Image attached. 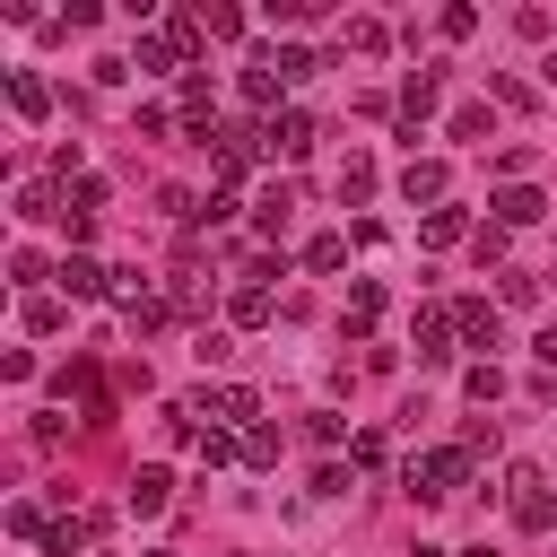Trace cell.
Segmentation results:
<instances>
[{
	"label": "cell",
	"instance_id": "21",
	"mask_svg": "<svg viewBox=\"0 0 557 557\" xmlns=\"http://www.w3.org/2000/svg\"><path fill=\"white\" fill-rule=\"evenodd\" d=\"M278 444H287V435H278V426L261 418V426L244 435V470H278Z\"/></svg>",
	"mask_w": 557,
	"mask_h": 557
},
{
	"label": "cell",
	"instance_id": "30",
	"mask_svg": "<svg viewBox=\"0 0 557 557\" xmlns=\"http://www.w3.org/2000/svg\"><path fill=\"white\" fill-rule=\"evenodd\" d=\"M9 531H17V540H44L52 522H44V505H26V496H17V505H9Z\"/></svg>",
	"mask_w": 557,
	"mask_h": 557
},
{
	"label": "cell",
	"instance_id": "23",
	"mask_svg": "<svg viewBox=\"0 0 557 557\" xmlns=\"http://www.w3.org/2000/svg\"><path fill=\"white\" fill-rule=\"evenodd\" d=\"M305 270H348V235H313L305 244Z\"/></svg>",
	"mask_w": 557,
	"mask_h": 557
},
{
	"label": "cell",
	"instance_id": "7",
	"mask_svg": "<svg viewBox=\"0 0 557 557\" xmlns=\"http://www.w3.org/2000/svg\"><path fill=\"white\" fill-rule=\"evenodd\" d=\"M487 209H496V226H540V218H548V191H540V183H505Z\"/></svg>",
	"mask_w": 557,
	"mask_h": 557
},
{
	"label": "cell",
	"instance_id": "4",
	"mask_svg": "<svg viewBox=\"0 0 557 557\" xmlns=\"http://www.w3.org/2000/svg\"><path fill=\"white\" fill-rule=\"evenodd\" d=\"M453 339H461L453 305H426V313L409 322V348H418V366H444V357H453Z\"/></svg>",
	"mask_w": 557,
	"mask_h": 557
},
{
	"label": "cell",
	"instance_id": "29",
	"mask_svg": "<svg viewBox=\"0 0 557 557\" xmlns=\"http://www.w3.org/2000/svg\"><path fill=\"white\" fill-rule=\"evenodd\" d=\"M444 131H453V139H487V104H453Z\"/></svg>",
	"mask_w": 557,
	"mask_h": 557
},
{
	"label": "cell",
	"instance_id": "1",
	"mask_svg": "<svg viewBox=\"0 0 557 557\" xmlns=\"http://www.w3.org/2000/svg\"><path fill=\"white\" fill-rule=\"evenodd\" d=\"M470 461H479L470 444H435V453H409V461H400V487H409L418 505H435V496H461V487H470Z\"/></svg>",
	"mask_w": 557,
	"mask_h": 557
},
{
	"label": "cell",
	"instance_id": "11",
	"mask_svg": "<svg viewBox=\"0 0 557 557\" xmlns=\"http://www.w3.org/2000/svg\"><path fill=\"white\" fill-rule=\"evenodd\" d=\"M435 96H444V70H409V78H400V113H409V131L435 113Z\"/></svg>",
	"mask_w": 557,
	"mask_h": 557
},
{
	"label": "cell",
	"instance_id": "18",
	"mask_svg": "<svg viewBox=\"0 0 557 557\" xmlns=\"http://www.w3.org/2000/svg\"><path fill=\"white\" fill-rule=\"evenodd\" d=\"M418 235H426V244H461V235H479V226H470L461 209H426V218H418Z\"/></svg>",
	"mask_w": 557,
	"mask_h": 557
},
{
	"label": "cell",
	"instance_id": "33",
	"mask_svg": "<svg viewBox=\"0 0 557 557\" xmlns=\"http://www.w3.org/2000/svg\"><path fill=\"white\" fill-rule=\"evenodd\" d=\"M540 87H557V52H548V61H540Z\"/></svg>",
	"mask_w": 557,
	"mask_h": 557
},
{
	"label": "cell",
	"instance_id": "24",
	"mask_svg": "<svg viewBox=\"0 0 557 557\" xmlns=\"http://www.w3.org/2000/svg\"><path fill=\"white\" fill-rule=\"evenodd\" d=\"M461 392H470V400H479V409H487V400H505V374H496V366H487V357H479V366H470V374H461Z\"/></svg>",
	"mask_w": 557,
	"mask_h": 557
},
{
	"label": "cell",
	"instance_id": "14",
	"mask_svg": "<svg viewBox=\"0 0 557 557\" xmlns=\"http://www.w3.org/2000/svg\"><path fill=\"white\" fill-rule=\"evenodd\" d=\"M374 322H383V287H374V278H357V287H348V331L366 339Z\"/></svg>",
	"mask_w": 557,
	"mask_h": 557
},
{
	"label": "cell",
	"instance_id": "28",
	"mask_svg": "<svg viewBox=\"0 0 557 557\" xmlns=\"http://www.w3.org/2000/svg\"><path fill=\"white\" fill-rule=\"evenodd\" d=\"M78 548H87V522H52L44 531V557H78Z\"/></svg>",
	"mask_w": 557,
	"mask_h": 557
},
{
	"label": "cell",
	"instance_id": "27",
	"mask_svg": "<svg viewBox=\"0 0 557 557\" xmlns=\"http://www.w3.org/2000/svg\"><path fill=\"white\" fill-rule=\"evenodd\" d=\"M496 296H505V305H540V278H531V270H496Z\"/></svg>",
	"mask_w": 557,
	"mask_h": 557
},
{
	"label": "cell",
	"instance_id": "2",
	"mask_svg": "<svg viewBox=\"0 0 557 557\" xmlns=\"http://www.w3.org/2000/svg\"><path fill=\"white\" fill-rule=\"evenodd\" d=\"M183 409H191V418H209V426H226V435H252V426H261V392H252V383H218V392H191Z\"/></svg>",
	"mask_w": 557,
	"mask_h": 557
},
{
	"label": "cell",
	"instance_id": "36",
	"mask_svg": "<svg viewBox=\"0 0 557 557\" xmlns=\"http://www.w3.org/2000/svg\"><path fill=\"white\" fill-rule=\"evenodd\" d=\"M148 557H174V548H148Z\"/></svg>",
	"mask_w": 557,
	"mask_h": 557
},
{
	"label": "cell",
	"instance_id": "3",
	"mask_svg": "<svg viewBox=\"0 0 557 557\" xmlns=\"http://www.w3.org/2000/svg\"><path fill=\"white\" fill-rule=\"evenodd\" d=\"M505 496H513V522L522 531H557V496H548V470L540 461H513L505 470Z\"/></svg>",
	"mask_w": 557,
	"mask_h": 557
},
{
	"label": "cell",
	"instance_id": "32",
	"mask_svg": "<svg viewBox=\"0 0 557 557\" xmlns=\"http://www.w3.org/2000/svg\"><path fill=\"white\" fill-rule=\"evenodd\" d=\"M531 357H540V366H548V374H557V322H548V331H540V339H531Z\"/></svg>",
	"mask_w": 557,
	"mask_h": 557
},
{
	"label": "cell",
	"instance_id": "6",
	"mask_svg": "<svg viewBox=\"0 0 557 557\" xmlns=\"http://www.w3.org/2000/svg\"><path fill=\"white\" fill-rule=\"evenodd\" d=\"M444 183H453V174H444V157H409V165H400V200H409V209H418V200H426V209H444Z\"/></svg>",
	"mask_w": 557,
	"mask_h": 557
},
{
	"label": "cell",
	"instance_id": "25",
	"mask_svg": "<svg viewBox=\"0 0 557 557\" xmlns=\"http://www.w3.org/2000/svg\"><path fill=\"white\" fill-rule=\"evenodd\" d=\"M348 44H357V52H392V26H383V17H348Z\"/></svg>",
	"mask_w": 557,
	"mask_h": 557
},
{
	"label": "cell",
	"instance_id": "22",
	"mask_svg": "<svg viewBox=\"0 0 557 557\" xmlns=\"http://www.w3.org/2000/svg\"><path fill=\"white\" fill-rule=\"evenodd\" d=\"M331 183H339V200H374V157H348Z\"/></svg>",
	"mask_w": 557,
	"mask_h": 557
},
{
	"label": "cell",
	"instance_id": "5",
	"mask_svg": "<svg viewBox=\"0 0 557 557\" xmlns=\"http://www.w3.org/2000/svg\"><path fill=\"white\" fill-rule=\"evenodd\" d=\"M261 139H270V157H305V148H313V113H305V104H278Z\"/></svg>",
	"mask_w": 557,
	"mask_h": 557
},
{
	"label": "cell",
	"instance_id": "31",
	"mask_svg": "<svg viewBox=\"0 0 557 557\" xmlns=\"http://www.w3.org/2000/svg\"><path fill=\"white\" fill-rule=\"evenodd\" d=\"M305 435H313V444H339V435H348V418H339V409H313V418H305Z\"/></svg>",
	"mask_w": 557,
	"mask_h": 557
},
{
	"label": "cell",
	"instance_id": "35",
	"mask_svg": "<svg viewBox=\"0 0 557 557\" xmlns=\"http://www.w3.org/2000/svg\"><path fill=\"white\" fill-rule=\"evenodd\" d=\"M461 557H487V548H461Z\"/></svg>",
	"mask_w": 557,
	"mask_h": 557
},
{
	"label": "cell",
	"instance_id": "8",
	"mask_svg": "<svg viewBox=\"0 0 557 557\" xmlns=\"http://www.w3.org/2000/svg\"><path fill=\"white\" fill-rule=\"evenodd\" d=\"M52 278H61V296H113V270H104L96 252H61Z\"/></svg>",
	"mask_w": 557,
	"mask_h": 557
},
{
	"label": "cell",
	"instance_id": "15",
	"mask_svg": "<svg viewBox=\"0 0 557 557\" xmlns=\"http://www.w3.org/2000/svg\"><path fill=\"white\" fill-rule=\"evenodd\" d=\"M278 87H287V78H278L270 61H252V70H244V104H261V113H278Z\"/></svg>",
	"mask_w": 557,
	"mask_h": 557
},
{
	"label": "cell",
	"instance_id": "12",
	"mask_svg": "<svg viewBox=\"0 0 557 557\" xmlns=\"http://www.w3.org/2000/svg\"><path fill=\"white\" fill-rule=\"evenodd\" d=\"M453 322H461V339H470V348H496V339H505L496 305H479V296H470V305H453Z\"/></svg>",
	"mask_w": 557,
	"mask_h": 557
},
{
	"label": "cell",
	"instance_id": "26",
	"mask_svg": "<svg viewBox=\"0 0 557 557\" xmlns=\"http://www.w3.org/2000/svg\"><path fill=\"white\" fill-rule=\"evenodd\" d=\"M96 209H104V183H96V174H78V191H70V218H78V226H96Z\"/></svg>",
	"mask_w": 557,
	"mask_h": 557
},
{
	"label": "cell",
	"instance_id": "34",
	"mask_svg": "<svg viewBox=\"0 0 557 557\" xmlns=\"http://www.w3.org/2000/svg\"><path fill=\"white\" fill-rule=\"evenodd\" d=\"M409 557H453V548H409Z\"/></svg>",
	"mask_w": 557,
	"mask_h": 557
},
{
	"label": "cell",
	"instance_id": "16",
	"mask_svg": "<svg viewBox=\"0 0 557 557\" xmlns=\"http://www.w3.org/2000/svg\"><path fill=\"white\" fill-rule=\"evenodd\" d=\"M17 218H70L61 209V183H17Z\"/></svg>",
	"mask_w": 557,
	"mask_h": 557
},
{
	"label": "cell",
	"instance_id": "9",
	"mask_svg": "<svg viewBox=\"0 0 557 557\" xmlns=\"http://www.w3.org/2000/svg\"><path fill=\"white\" fill-rule=\"evenodd\" d=\"M0 87H9V113H17V122H44V113H52V87H44L35 70H0Z\"/></svg>",
	"mask_w": 557,
	"mask_h": 557
},
{
	"label": "cell",
	"instance_id": "10",
	"mask_svg": "<svg viewBox=\"0 0 557 557\" xmlns=\"http://www.w3.org/2000/svg\"><path fill=\"white\" fill-rule=\"evenodd\" d=\"M165 496H174V470H157V461H139V470H131V487H122V505H131V513H165Z\"/></svg>",
	"mask_w": 557,
	"mask_h": 557
},
{
	"label": "cell",
	"instance_id": "19",
	"mask_svg": "<svg viewBox=\"0 0 557 557\" xmlns=\"http://www.w3.org/2000/svg\"><path fill=\"white\" fill-rule=\"evenodd\" d=\"M226 313H235V331H261V322H270V287H252V278H244Z\"/></svg>",
	"mask_w": 557,
	"mask_h": 557
},
{
	"label": "cell",
	"instance_id": "17",
	"mask_svg": "<svg viewBox=\"0 0 557 557\" xmlns=\"http://www.w3.org/2000/svg\"><path fill=\"white\" fill-rule=\"evenodd\" d=\"M287 209H296V191H287V183H270V191H261V209H252V226H261V235H287Z\"/></svg>",
	"mask_w": 557,
	"mask_h": 557
},
{
	"label": "cell",
	"instance_id": "20",
	"mask_svg": "<svg viewBox=\"0 0 557 557\" xmlns=\"http://www.w3.org/2000/svg\"><path fill=\"white\" fill-rule=\"evenodd\" d=\"M17 322H26L35 339H52V331L70 322V305H61V296H26V313H17Z\"/></svg>",
	"mask_w": 557,
	"mask_h": 557
},
{
	"label": "cell",
	"instance_id": "13",
	"mask_svg": "<svg viewBox=\"0 0 557 557\" xmlns=\"http://www.w3.org/2000/svg\"><path fill=\"white\" fill-rule=\"evenodd\" d=\"M131 70H183V52H174L157 26H139V44H131Z\"/></svg>",
	"mask_w": 557,
	"mask_h": 557
}]
</instances>
